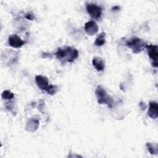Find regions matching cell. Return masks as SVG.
<instances>
[{
  "mask_svg": "<svg viewBox=\"0 0 158 158\" xmlns=\"http://www.w3.org/2000/svg\"><path fill=\"white\" fill-rule=\"evenodd\" d=\"M55 54L58 59L64 62H71L78 57V52L75 48L66 46L64 48H58Z\"/></svg>",
  "mask_w": 158,
  "mask_h": 158,
  "instance_id": "cell-1",
  "label": "cell"
},
{
  "mask_svg": "<svg viewBox=\"0 0 158 158\" xmlns=\"http://www.w3.org/2000/svg\"><path fill=\"white\" fill-rule=\"evenodd\" d=\"M95 93L98 99V102L100 104H107L108 107H112L113 100L107 94L106 90L101 86H98L96 88Z\"/></svg>",
  "mask_w": 158,
  "mask_h": 158,
  "instance_id": "cell-2",
  "label": "cell"
},
{
  "mask_svg": "<svg viewBox=\"0 0 158 158\" xmlns=\"http://www.w3.org/2000/svg\"><path fill=\"white\" fill-rule=\"evenodd\" d=\"M126 46L131 48L134 53H139L146 46V43L139 38H133L128 40L126 43Z\"/></svg>",
  "mask_w": 158,
  "mask_h": 158,
  "instance_id": "cell-3",
  "label": "cell"
},
{
  "mask_svg": "<svg viewBox=\"0 0 158 158\" xmlns=\"http://www.w3.org/2000/svg\"><path fill=\"white\" fill-rule=\"evenodd\" d=\"M86 10L89 15L94 19H98L101 15L102 9L99 6L93 3H88L86 4Z\"/></svg>",
  "mask_w": 158,
  "mask_h": 158,
  "instance_id": "cell-4",
  "label": "cell"
},
{
  "mask_svg": "<svg viewBox=\"0 0 158 158\" xmlns=\"http://www.w3.org/2000/svg\"><path fill=\"white\" fill-rule=\"evenodd\" d=\"M35 81L38 87L41 90L46 91L49 86L48 78L44 76L36 75L35 77Z\"/></svg>",
  "mask_w": 158,
  "mask_h": 158,
  "instance_id": "cell-5",
  "label": "cell"
},
{
  "mask_svg": "<svg viewBox=\"0 0 158 158\" xmlns=\"http://www.w3.org/2000/svg\"><path fill=\"white\" fill-rule=\"evenodd\" d=\"M8 43L9 46L11 47L14 48H19L24 44L25 41L17 35H12L9 36Z\"/></svg>",
  "mask_w": 158,
  "mask_h": 158,
  "instance_id": "cell-6",
  "label": "cell"
},
{
  "mask_svg": "<svg viewBox=\"0 0 158 158\" xmlns=\"http://www.w3.org/2000/svg\"><path fill=\"white\" fill-rule=\"evenodd\" d=\"M85 30L89 35H95L98 31V26L94 21H89L85 24Z\"/></svg>",
  "mask_w": 158,
  "mask_h": 158,
  "instance_id": "cell-7",
  "label": "cell"
},
{
  "mask_svg": "<svg viewBox=\"0 0 158 158\" xmlns=\"http://www.w3.org/2000/svg\"><path fill=\"white\" fill-rule=\"evenodd\" d=\"M146 48L148 49V53L149 56V57L154 61V63H157V49L158 48L156 45H146Z\"/></svg>",
  "mask_w": 158,
  "mask_h": 158,
  "instance_id": "cell-8",
  "label": "cell"
},
{
  "mask_svg": "<svg viewBox=\"0 0 158 158\" xmlns=\"http://www.w3.org/2000/svg\"><path fill=\"white\" fill-rule=\"evenodd\" d=\"M149 116L153 119L157 118L158 117V105L156 102H150L148 109Z\"/></svg>",
  "mask_w": 158,
  "mask_h": 158,
  "instance_id": "cell-9",
  "label": "cell"
},
{
  "mask_svg": "<svg viewBox=\"0 0 158 158\" xmlns=\"http://www.w3.org/2000/svg\"><path fill=\"white\" fill-rule=\"evenodd\" d=\"M92 64L94 68L99 72L102 71L104 69V61L100 57H94L92 59Z\"/></svg>",
  "mask_w": 158,
  "mask_h": 158,
  "instance_id": "cell-10",
  "label": "cell"
},
{
  "mask_svg": "<svg viewBox=\"0 0 158 158\" xmlns=\"http://www.w3.org/2000/svg\"><path fill=\"white\" fill-rule=\"evenodd\" d=\"M39 125V121L37 119L31 118L30 119L26 125V128L29 131H35Z\"/></svg>",
  "mask_w": 158,
  "mask_h": 158,
  "instance_id": "cell-11",
  "label": "cell"
},
{
  "mask_svg": "<svg viewBox=\"0 0 158 158\" xmlns=\"http://www.w3.org/2000/svg\"><path fill=\"white\" fill-rule=\"evenodd\" d=\"M106 33L104 32L101 33L96 38L95 41L94 43V45L98 46H101L104 44L106 42Z\"/></svg>",
  "mask_w": 158,
  "mask_h": 158,
  "instance_id": "cell-12",
  "label": "cell"
},
{
  "mask_svg": "<svg viewBox=\"0 0 158 158\" xmlns=\"http://www.w3.org/2000/svg\"><path fill=\"white\" fill-rule=\"evenodd\" d=\"M146 147L148 150L151 154H157L158 152L157 144H152L151 143H146Z\"/></svg>",
  "mask_w": 158,
  "mask_h": 158,
  "instance_id": "cell-13",
  "label": "cell"
},
{
  "mask_svg": "<svg viewBox=\"0 0 158 158\" xmlns=\"http://www.w3.org/2000/svg\"><path fill=\"white\" fill-rule=\"evenodd\" d=\"M1 96H2V98L4 99L10 100L14 98V94L13 93H12L9 90H5L2 92Z\"/></svg>",
  "mask_w": 158,
  "mask_h": 158,
  "instance_id": "cell-14",
  "label": "cell"
},
{
  "mask_svg": "<svg viewBox=\"0 0 158 158\" xmlns=\"http://www.w3.org/2000/svg\"><path fill=\"white\" fill-rule=\"evenodd\" d=\"M57 91V87L56 85H49L48 89H47L46 92L49 94H51V95H52V94H54Z\"/></svg>",
  "mask_w": 158,
  "mask_h": 158,
  "instance_id": "cell-15",
  "label": "cell"
},
{
  "mask_svg": "<svg viewBox=\"0 0 158 158\" xmlns=\"http://www.w3.org/2000/svg\"><path fill=\"white\" fill-rule=\"evenodd\" d=\"M25 17H26L27 19L31 20H32L33 19V15H31V14H27V15L25 16Z\"/></svg>",
  "mask_w": 158,
  "mask_h": 158,
  "instance_id": "cell-16",
  "label": "cell"
}]
</instances>
